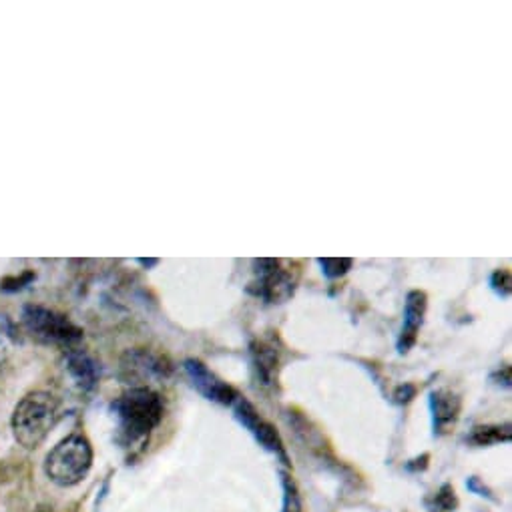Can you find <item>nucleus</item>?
Instances as JSON below:
<instances>
[{
  "instance_id": "f3484780",
  "label": "nucleus",
  "mask_w": 512,
  "mask_h": 512,
  "mask_svg": "<svg viewBox=\"0 0 512 512\" xmlns=\"http://www.w3.org/2000/svg\"><path fill=\"white\" fill-rule=\"evenodd\" d=\"M490 288L496 296L500 298H508L510 290H512V280H510V272L508 270H496L490 278Z\"/></svg>"
},
{
  "instance_id": "423d86ee",
  "label": "nucleus",
  "mask_w": 512,
  "mask_h": 512,
  "mask_svg": "<svg viewBox=\"0 0 512 512\" xmlns=\"http://www.w3.org/2000/svg\"><path fill=\"white\" fill-rule=\"evenodd\" d=\"M171 370V364L163 356L147 350H129L121 360V378L127 384H135V388H141L143 382L165 380Z\"/></svg>"
},
{
  "instance_id": "6ab92c4d",
  "label": "nucleus",
  "mask_w": 512,
  "mask_h": 512,
  "mask_svg": "<svg viewBox=\"0 0 512 512\" xmlns=\"http://www.w3.org/2000/svg\"><path fill=\"white\" fill-rule=\"evenodd\" d=\"M33 280H35V274L25 272L21 278H7L3 284H0V290H3V292H19Z\"/></svg>"
},
{
  "instance_id": "2eb2a0df",
  "label": "nucleus",
  "mask_w": 512,
  "mask_h": 512,
  "mask_svg": "<svg viewBox=\"0 0 512 512\" xmlns=\"http://www.w3.org/2000/svg\"><path fill=\"white\" fill-rule=\"evenodd\" d=\"M15 338V328L7 320V316H0V368L5 366L9 354H11V342Z\"/></svg>"
},
{
  "instance_id": "ddd939ff",
  "label": "nucleus",
  "mask_w": 512,
  "mask_h": 512,
  "mask_svg": "<svg viewBox=\"0 0 512 512\" xmlns=\"http://www.w3.org/2000/svg\"><path fill=\"white\" fill-rule=\"evenodd\" d=\"M474 446H490L510 440V426H476L468 438Z\"/></svg>"
},
{
  "instance_id": "0eeeda50",
  "label": "nucleus",
  "mask_w": 512,
  "mask_h": 512,
  "mask_svg": "<svg viewBox=\"0 0 512 512\" xmlns=\"http://www.w3.org/2000/svg\"><path fill=\"white\" fill-rule=\"evenodd\" d=\"M183 368H185V374L189 376L193 388L199 394H203L207 400L217 402V404H225V406L233 404L237 400V392L227 382L217 378L203 362L187 360L183 364Z\"/></svg>"
},
{
  "instance_id": "6e6552de",
  "label": "nucleus",
  "mask_w": 512,
  "mask_h": 512,
  "mask_svg": "<svg viewBox=\"0 0 512 512\" xmlns=\"http://www.w3.org/2000/svg\"><path fill=\"white\" fill-rule=\"evenodd\" d=\"M235 418L255 436V440H258L266 450L274 452V454H280L284 460H286V452H284V446H282V440H280V434L276 432V428L266 422L258 410L253 408V404H249L247 400L239 398L235 400Z\"/></svg>"
},
{
  "instance_id": "f257e3e1",
  "label": "nucleus",
  "mask_w": 512,
  "mask_h": 512,
  "mask_svg": "<svg viewBox=\"0 0 512 512\" xmlns=\"http://www.w3.org/2000/svg\"><path fill=\"white\" fill-rule=\"evenodd\" d=\"M111 408L119 420V438L125 444L145 440L163 418V400L151 388H131Z\"/></svg>"
},
{
  "instance_id": "dca6fc26",
  "label": "nucleus",
  "mask_w": 512,
  "mask_h": 512,
  "mask_svg": "<svg viewBox=\"0 0 512 512\" xmlns=\"http://www.w3.org/2000/svg\"><path fill=\"white\" fill-rule=\"evenodd\" d=\"M454 506H456V496L448 484H444L440 488V492L434 496V500L428 502L430 512H450V510H454Z\"/></svg>"
},
{
  "instance_id": "7ed1b4c3",
  "label": "nucleus",
  "mask_w": 512,
  "mask_h": 512,
  "mask_svg": "<svg viewBox=\"0 0 512 512\" xmlns=\"http://www.w3.org/2000/svg\"><path fill=\"white\" fill-rule=\"evenodd\" d=\"M93 464L91 442L83 434H71L61 440L45 460L47 476L59 486L81 482Z\"/></svg>"
},
{
  "instance_id": "9b49d317",
  "label": "nucleus",
  "mask_w": 512,
  "mask_h": 512,
  "mask_svg": "<svg viewBox=\"0 0 512 512\" xmlns=\"http://www.w3.org/2000/svg\"><path fill=\"white\" fill-rule=\"evenodd\" d=\"M251 360L253 368L258 372V380L264 386H274L278 380V352L264 344V342H253L251 344Z\"/></svg>"
},
{
  "instance_id": "aec40b11",
  "label": "nucleus",
  "mask_w": 512,
  "mask_h": 512,
  "mask_svg": "<svg viewBox=\"0 0 512 512\" xmlns=\"http://www.w3.org/2000/svg\"><path fill=\"white\" fill-rule=\"evenodd\" d=\"M414 394H416V388L412 384H404L394 392V398L398 404H404V402H410L414 398Z\"/></svg>"
},
{
  "instance_id": "1a4fd4ad",
  "label": "nucleus",
  "mask_w": 512,
  "mask_h": 512,
  "mask_svg": "<svg viewBox=\"0 0 512 512\" xmlns=\"http://www.w3.org/2000/svg\"><path fill=\"white\" fill-rule=\"evenodd\" d=\"M426 310H428L426 294L420 292V290L408 292L406 302H404V326H402V332H400V338H398V352L400 354H406L416 344L418 332L424 324Z\"/></svg>"
},
{
  "instance_id": "4468645a",
  "label": "nucleus",
  "mask_w": 512,
  "mask_h": 512,
  "mask_svg": "<svg viewBox=\"0 0 512 512\" xmlns=\"http://www.w3.org/2000/svg\"><path fill=\"white\" fill-rule=\"evenodd\" d=\"M318 264H320L324 276L330 280L346 276L354 266V262L350 258H322V260H318Z\"/></svg>"
},
{
  "instance_id": "39448f33",
  "label": "nucleus",
  "mask_w": 512,
  "mask_h": 512,
  "mask_svg": "<svg viewBox=\"0 0 512 512\" xmlns=\"http://www.w3.org/2000/svg\"><path fill=\"white\" fill-rule=\"evenodd\" d=\"M266 304H282L294 296L296 280L290 270L282 268L280 260L255 262V282L249 288Z\"/></svg>"
},
{
  "instance_id": "f03ea898",
  "label": "nucleus",
  "mask_w": 512,
  "mask_h": 512,
  "mask_svg": "<svg viewBox=\"0 0 512 512\" xmlns=\"http://www.w3.org/2000/svg\"><path fill=\"white\" fill-rule=\"evenodd\" d=\"M61 416V402L49 392L27 394L13 412V434L29 450L39 448Z\"/></svg>"
},
{
  "instance_id": "412c9836",
  "label": "nucleus",
  "mask_w": 512,
  "mask_h": 512,
  "mask_svg": "<svg viewBox=\"0 0 512 512\" xmlns=\"http://www.w3.org/2000/svg\"><path fill=\"white\" fill-rule=\"evenodd\" d=\"M139 264L145 266V268H153V266L159 264V260H139Z\"/></svg>"
},
{
  "instance_id": "9d476101",
  "label": "nucleus",
  "mask_w": 512,
  "mask_h": 512,
  "mask_svg": "<svg viewBox=\"0 0 512 512\" xmlns=\"http://www.w3.org/2000/svg\"><path fill=\"white\" fill-rule=\"evenodd\" d=\"M430 412H432V426L436 434H446L454 428L460 416V398L450 390H434L430 394Z\"/></svg>"
},
{
  "instance_id": "f8f14e48",
  "label": "nucleus",
  "mask_w": 512,
  "mask_h": 512,
  "mask_svg": "<svg viewBox=\"0 0 512 512\" xmlns=\"http://www.w3.org/2000/svg\"><path fill=\"white\" fill-rule=\"evenodd\" d=\"M67 368H69L71 376H73L85 390L95 388V384H97V364H95L89 356L71 350V352H69V360H67Z\"/></svg>"
},
{
  "instance_id": "20e7f679",
  "label": "nucleus",
  "mask_w": 512,
  "mask_h": 512,
  "mask_svg": "<svg viewBox=\"0 0 512 512\" xmlns=\"http://www.w3.org/2000/svg\"><path fill=\"white\" fill-rule=\"evenodd\" d=\"M21 320L27 332L43 344H55L71 352L83 342V330L55 310L29 304L23 308Z\"/></svg>"
},
{
  "instance_id": "a211bd4d",
  "label": "nucleus",
  "mask_w": 512,
  "mask_h": 512,
  "mask_svg": "<svg viewBox=\"0 0 512 512\" xmlns=\"http://www.w3.org/2000/svg\"><path fill=\"white\" fill-rule=\"evenodd\" d=\"M282 482H284V512H300V498H298V490L294 480L288 474H282Z\"/></svg>"
}]
</instances>
